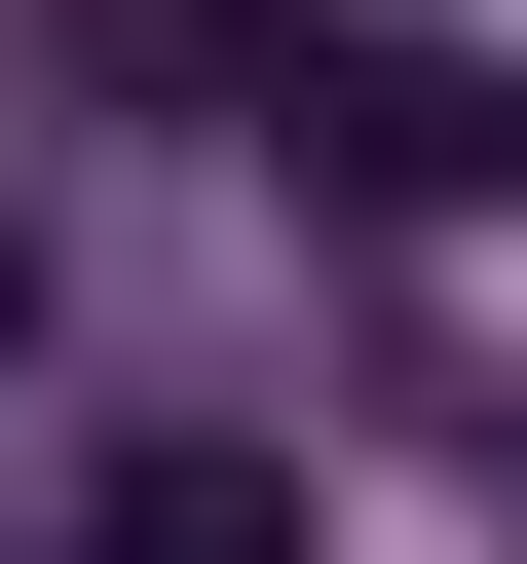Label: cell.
<instances>
[{"instance_id":"cell-1","label":"cell","mask_w":527,"mask_h":564,"mask_svg":"<svg viewBox=\"0 0 527 564\" xmlns=\"http://www.w3.org/2000/svg\"><path fill=\"white\" fill-rule=\"evenodd\" d=\"M76 564H302V452H226V414H189V452L76 489Z\"/></svg>"},{"instance_id":"cell-2","label":"cell","mask_w":527,"mask_h":564,"mask_svg":"<svg viewBox=\"0 0 527 564\" xmlns=\"http://www.w3.org/2000/svg\"><path fill=\"white\" fill-rule=\"evenodd\" d=\"M0 339H39V188H0Z\"/></svg>"}]
</instances>
